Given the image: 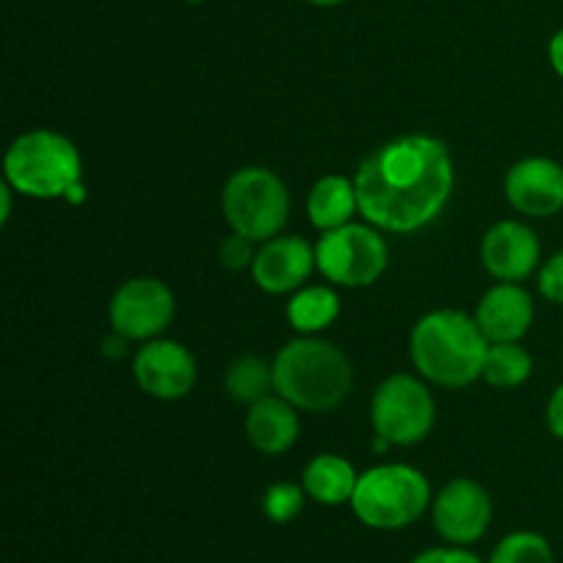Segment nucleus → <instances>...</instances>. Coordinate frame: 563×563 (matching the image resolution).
I'll return each mask as SVG.
<instances>
[{"instance_id": "f257e3e1", "label": "nucleus", "mask_w": 563, "mask_h": 563, "mask_svg": "<svg viewBox=\"0 0 563 563\" xmlns=\"http://www.w3.org/2000/svg\"><path fill=\"white\" fill-rule=\"evenodd\" d=\"M355 190L357 209L374 229L410 234L432 223L449 203L454 163L438 137H396L363 159Z\"/></svg>"}, {"instance_id": "f03ea898", "label": "nucleus", "mask_w": 563, "mask_h": 563, "mask_svg": "<svg viewBox=\"0 0 563 563\" xmlns=\"http://www.w3.org/2000/svg\"><path fill=\"white\" fill-rule=\"evenodd\" d=\"M489 341L476 317L434 311L412 328L410 357L418 372L445 388H465L482 377Z\"/></svg>"}, {"instance_id": "7ed1b4c3", "label": "nucleus", "mask_w": 563, "mask_h": 563, "mask_svg": "<svg viewBox=\"0 0 563 563\" xmlns=\"http://www.w3.org/2000/svg\"><path fill=\"white\" fill-rule=\"evenodd\" d=\"M275 390L289 405L308 412L335 410L352 390V366L339 346L297 339L273 363Z\"/></svg>"}, {"instance_id": "20e7f679", "label": "nucleus", "mask_w": 563, "mask_h": 563, "mask_svg": "<svg viewBox=\"0 0 563 563\" xmlns=\"http://www.w3.org/2000/svg\"><path fill=\"white\" fill-rule=\"evenodd\" d=\"M80 152L69 137L33 130L16 137L5 154V181L31 198H66L80 185Z\"/></svg>"}, {"instance_id": "39448f33", "label": "nucleus", "mask_w": 563, "mask_h": 563, "mask_svg": "<svg viewBox=\"0 0 563 563\" xmlns=\"http://www.w3.org/2000/svg\"><path fill=\"white\" fill-rule=\"evenodd\" d=\"M432 493L423 473L410 465H379L357 478L352 511L377 531H399L427 511Z\"/></svg>"}, {"instance_id": "423d86ee", "label": "nucleus", "mask_w": 563, "mask_h": 563, "mask_svg": "<svg viewBox=\"0 0 563 563\" xmlns=\"http://www.w3.org/2000/svg\"><path fill=\"white\" fill-rule=\"evenodd\" d=\"M223 214L236 234L273 240L289 220V192L273 170L242 168L225 181Z\"/></svg>"}, {"instance_id": "0eeeda50", "label": "nucleus", "mask_w": 563, "mask_h": 563, "mask_svg": "<svg viewBox=\"0 0 563 563\" xmlns=\"http://www.w3.org/2000/svg\"><path fill=\"white\" fill-rule=\"evenodd\" d=\"M317 251V267L339 286H372L388 267V245L368 225L346 223L324 231Z\"/></svg>"}, {"instance_id": "6e6552de", "label": "nucleus", "mask_w": 563, "mask_h": 563, "mask_svg": "<svg viewBox=\"0 0 563 563\" xmlns=\"http://www.w3.org/2000/svg\"><path fill=\"white\" fill-rule=\"evenodd\" d=\"M372 423L390 445H416L432 432L434 399L416 377L385 379L372 401Z\"/></svg>"}, {"instance_id": "1a4fd4ad", "label": "nucleus", "mask_w": 563, "mask_h": 563, "mask_svg": "<svg viewBox=\"0 0 563 563\" xmlns=\"http://www.w3.org/2000/svg\"><path fill=\"white\" fill-rule=\"evenodd\" d=\"M176 311L174 295L163 280H126L110 300V324L130 341L154 339L170 324Z\"/></svg>"}, {"instance_id": "9d476101", "label": "nucleus", "mask_w": 563, "mask_h": 563, "mask_svg": "<svg viewBox=\"0 0 563 563\" xmlns=\"http://www.w3.org/2000/svg\"><path fill=\"white\" fill-rule=\"evenodd\" d=\"M432 515L440 537L462 548L478 542L487 533L493 522V500L473 478H454L440 489Z\"/></svg>"}, {"instance_id": "9b49d317", "label": "nucleus", "mask_w": 563, "mask_h": 563, "mask_svg": "<svg viewBox=\"0 0 563 563\" xmlns=\"http://www.w3.org/2000/svg\"><path fill=\"white\" fill-rule=\"evenodd\" d=\"M132 372H135L137 385L148 396L165 401L181 399V396L190 394L198 377L196 357L190 355V350H185L176 341L157 339L137 350Z\"/></svg>"}, {"instance_id": "f8f14e48", "label": "nucleus", "mask_w": 563, "mask_h": 563, "mask_svg": "<svg viewBox=\"0 0 563 563\" xmlns=\"http://www.w3.org/2000/svg\"><path fill=\"white\" fill-rule=\"evenodd\" d=\"M506 198L531 218H550L563 209V168L555 159L528 157L506 176Z\"/></svg>"}, {"instance_id": "ddd939ff", "label": "nucleus", "mask_w": 563, "mask_h": 563, "mask_svg": "<svg viewBox=\"0 0 563 563\" xmlns=\"http://www.w3.org/2000/svg\"><path fill=\"white\" fill-rule=\"evenodd\" d=\"M317 251L302 236H273L253 258V280L269 295H286L308 280Z\"/></svg>"}, {"instance_id": "4468645a", "label": "nucleus", "mask_w": 563, "mask_h": 563, "mask_svg": "<svg viewBox=\"0 0 563 563\" xmlns=\"http://www.w3.org/2000/svg\"><path fill=\"white\" fill-rule=\"evenodd\" d=\"M482 262L493 278L517 284L528 278L539 264V240L528 225L504 220L493 225L482 242Z\"/></svg>"}, {"instance_id": "2eb2a0df", "label": "nucleus", "mask_w": 563, "mask_h": 563, "mask_svg": "<svg viewBox=\"0 0 563 563\" xmlns=\"http://www.w3.org/2000/svg\"><path fill=\"white\" fill-rule=\"evenodd\" d=\"M476 322L489 344L520 341L533 322V300L522 286L498 284L482 297L476 308Z\"/></svg>"}, {"instance_id": "dca6fc26", "label": "nucleus", "mask_w": 563, "mask_h": 563, "mask_svg": "<svg viewBox=\"0 0 563 563\" xmlns=\"http://www.w3.org/2000/svg\"><path fill=\"white\" fill-rule=\"evenodd\" d=\"M245 434L253 449L262 454H284L300 434L295 405H289L284 396H264L262 401L251 405V412L245 418Z\"/></svg>"}, {"instance_id": "f3484780", "label": "nucleus", "mask_w": 563, "mask_h": 563, "mask_svg": "<svg viewBox=\"0 0 563 563\" xmlns=\"http://www.w3.org/2000/svg\"><path fill=\"white\" fill-rule=\"evenodd\" d=\"M357 473L344 456L319 454L308 462L302 473V487L317 504L322 506H341L352 500L357 487Z\"/></svg>"}, {"instance_id": "a211bd4d", "label": "nucleus", "mask_w": 563, "mask_h": 563, "mask_svg": "<svg viewBox=\"0 0 563 563\" xmlns=\"http://www.w3.org/2000/svg\"><path fill=\"white\" fill-rule=\"evenodd\" d=\"M355 209V181H350L346 176H324V179H319L317 185H313L311 196H308V214H311V223L322 231H333L346 225Z\"/></svg>"}, {"instance_id": "6ab92c4d", "label": "nucleus", "mask_w": 563, "mask_h": 563, "mask_svg": "<svg viewBox=\"0 0 563 563\" xmlns=\"http://www.w3.org/2000/svg\"><path fill=\"white\" fill-rule=\"evenodd\" d=\"M339 311L341 302L333 289H328V286H308L289 302V322L295 324V330L311 335L330 328L339 319Z\"/></svg>"}, {"instance_id": "aec40b11", "label": "nucleus", "mask_w": 563, "mask_h": 563, "mask_svg": "<svg viewBox=\"0 0 563 563\" xmlns=\"http://www.w3.org/2000/svg\"><path fill=\"white\" fill-rule=\"evenodd\" d=\"M533 372V361L517 341L509 344H493L484 357L482 377L493 388H517L526 383Z\"/></svg>"}, {"instance_id": "412c9836", "label": "nucleus", "mask_w": 563, "mask_h": 563, "mask_svg": "<svg viewBox=\"0 0 563 563\" xmlns=\"http://www.w3.org/2000/svg\"><path fill=\"white\" fill-rule=\"evenodd\" d=\"M269 388H275L273 366L258 357H240L231 363L229 374H225V390L231 394V399L242 401V405H256L264 396H269Z\"/></svg>"}, {"instance_id": "4be33fe9", "label": "nucleus", "mask_w": 563, "mask_h": 563, "mask_svg": "<svg viewBox=\"0 0 563 563\" xmlns=\"http://www.w3.org/2000/svg\"><path fill=\"white\" fill-rule=\"evenodd\" d=\"M489 563H555L553 548L533 531H517L495 548Z\"/></svg>"}, {"instance_id": "5701e85b", "label": "nucleus", "mask_w": 563, "mask_h": 563, "mask_svg": "<svg viewBox=\"0 0 563 563\" xmlns=\"http://www.w3.org/2000/svg\"><path fill=\"white\" fill-rule=\"evenodd\" d=\"M306 495H308L306 487H297V484L291 482L273 484V487L264 493V500H262L264 515H267L273 522H278V526H286V522H291L302 511Z\"/></svg>"}, {"instance_id": "b1692460", "label": "nucleus", "mask_w": 563, "mask_h": 563, "mask_svg": "<svg viewBox=\"0 0 563 563\" xmlns=\"http://www.w3.org/2000/svg\"><path fill=\"white\" fill-rule=\"evenodd\" d=\"M256 253H253V240L242 234H231L220 242V262H223L225 269H245L247 264H253Z\"/></svg>"}, {"instance_id": "393cba45", "label": "nucleus", "mask_w": 563, "mask_h": 563, "mask_svg": "<svg viewBox=\"0 0 563 563\" xmlns=\"http://www.w3.org/2000/svg\"><path fill=\"white\" fill-rule=\"evenodd\" d=\"M539 291L548 297L550 302L563 306V251L555 253L539 273Z\"/></svg>"}, {"instance_id": "a878e982", "label": "nucleus", "mask_w": 563, "mask_h": 563, "mask_svg": "<svg viewBox=\"0 0 563 563\" xmlns=\"http://www.w3.org/2000/svg\"><path fill=\"white\" fill-rule=\"evenodd\" d=\"M410 563H482V561L462 548H434V550H427V553L416 555Z\"/></svg>"}, {"instance_id": "bb28decb", "label": "nucleus", "mask_w": 563, "mask_h": 563, "mask_svg": "<svg viewBox=\"0 0 563 563\" xmlns=\"http://www.w3.org/2000/svg\"><path fill=\"white\" fill-rule=\"evenodd\" d=\"M548 423H550V432H553L559 440H563V385L553 396H550Z\"/></svg>"}, {"instance_id": "cd10ccee", "label": "nucleus", "mask_w": 563, "mask_h": 563, "mask_svg": "<svg viewBox=\"0 0 563 563\" xmlns=\"http://www.w3.org/2000/svg\"><path fill=\"white\" fill-rule=\"evenodd\" d=\"M126 341H130V339H126V335H121L119 330H115L113 335H108V339L102 341V352L108 357H113V361H115V357H124L126 355Z\"/></svg>"}, {"instance_id": "c85d7f7f", "label": "nucleus", "mask_w": 563, "mask_h": 563, "mask_svg": "<svg viewBox=\"0 0 563 563\" xmlns=\"http://www.w3.org/2000/svg\"><path fill=\"white\" fill-rule=\"evenodd\" d=\"M550 64H553V69L563 77V27L555 33L553 42H550Z\"/></svg>"}, {"instance_id": "c756f323", "label": "nucleus", "mask_w": 563, "mask_h": 563, "mask_svg": "<svg viewBox=\"0 0 563 563\" xmlns=\"http://www.w3.org/2000/svg\"><path fill=\"white\" fill-rule=\"evenodd\" d=\"M308 3H313V5H339V3H344V0H308Z\"/></svg>"}]
</instances>
